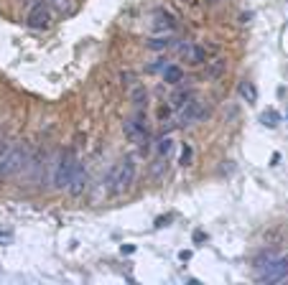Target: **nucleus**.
<instances>
[{
	"label": "nucleus",
	"instance_id": "obj_1",
	"mask_svg": "<svg viewBox=\"0 0 288 285\" xmlns=\"http://www.w3.org/2000/svg\"><path fill=\"white\" fill-rule=\"evenodd\" d=\"M136 181V160L133 158H123L120 163H115L107 173V186H110V194L112 196H120L125 194Z\"/></svg>",
	"mask_w": 288,
	"mask_h": 285
},
{
	"label": "nucleus",
	"instance_id": "obj_2",
	"mask_svg": "<svg viewBox=\"0 0 288 285\" xmlns=\"http://www.w3.org/2000/svg\"><path fill=\"white\" fill-rule=\"evenodd\" d=\"M28 148L15 142L10 148H0V178H8V176H15L18 171L26 168L28 163Z\"/></svg>",
	"mask_w": 288,
	"mask_h": 285
},
{
	"label": "nucleus",
	"instance_id": "obj_3",
	"mask_svg": "<svg viewBox=\"0 0 288 285\" xmlns=\"http://www.w3.org/2000/svg\"><path fill=\"white\" fill-rule=\"evenodd\" d=\"M76 155H74L72 150H62L59 155H56V163H54V171H51V184H54V189H67L69 186V181H72L74 171H76Z\"/></svg>",
	"mask_w": 288,
	"mask_h": 285
},
{
	"label": "nucleus",
	"instance_id": "obj_4",
	"mask_svg": "<svg viewBox=\"0 0 288 285\" xmlns=\"http://www.w3.org/2000/svg\"><path fill=\"white\" fill-rule=\"evenodd\" d=\"M288 275V255L283 257H273L265 268L258 270V280L260 283H278Z\"/></svg>",
	"mask_w": 288,
	"mask_h": 285
},
{
	"label": "nucleus",
	"instance_id": "obj_5",
	"mask_svg": "<svg viewBox=\"0 0 288 285\" xmlns=\"http://www.w3.org/2000/svg\"><path fill=\"white\" fill-rule=\"evenodd\" d=\"M26 23H28V28H33V31H46V28L51 26V13H49V8H46L44 0H39V3L28 10Z\"/></svg>",
	"mask_w": 288,
	"mask_h": 285
},
{
	"label": "nucleus",
	"instance_id": "obj_6",
	"mask_svg": "<svg viewBox=\"0 0 288 285\" xmlns=\"http://www.w3.org/2000/svg\"><path fill=\"white\" fill-rule=\"evenodd\" d=\"M123 133H125L128 140L136 142V145H143L148 140V128H145V123H141V120H125L123 123Z\"/></svg>",
	"mask_w": 288,
	"mask_h": 285
},
{
	"label": "nucleus",
	"instance_id": "obj_7",
	"mask_svg": "<svg viewBox=\"0 0 288 285\" xmlns=\"http://www.w3.org/2000/svg\"><path fill=\"white\" fill-rule=\"evenodd\" d=\"M204 115H209V107H204L199 99H191L186 107H181V125H191V123L202 120Z\"/></svg>",
	"mask_w": 288,
	"mask_h": 285
},
{
	"label": "nucleus",
	"instance_id": "obj_8",
	"mask_svg": "<svg viewBox=\"0 0 288 285\" xmlns=\"http://www.w3.org/2000/svg\"><path fill=\"white\" fill-rule=\"evenodd\" d=\"M69 194L72 196H82V191L87 189V171H84V166L82 163H76V171H74L72 181H69Z\"/></svg>",
	"mask_w": 288,
	"mask_h": 285
},
{
	"label": "nucleus",
	"instance_id": "obj_9",
	"mask_svg": "<svg viewBox=\"0 0 288 285\" xmlns=\"http://www.w3.org/2000/svg\"><path fill=\"white\" fill-rule=\"evenodd\" d=\"M153 28L156 31H174L176 28V23H174V15L171 13H166V10H156V21H153Z\"/></svg>",
	"mask_w": 288,
	"mask_h": 285
},
{
	"label": "nucleus",
	"instance_id": "obj_10",
	"mask_svg": "<svg viewBox=\"0 0 288 285\" xmlns=\"http://www.w3.org/2000/svg\"><path fill=\"white\" fill-rule=\"evenodd\" d=\"M179 51H181V54H189L194 64H204V62H207V54H204V49H199V46H191V44H181V46H179Z\"/></svg>",
	"mask_w": 288,
	"mask_h": 285
},
{
	"label": "nucleus",
	"instance_id": "obj_11",
	"mask_svg": "<svg viewBox=\"0 0 288 285\" xmlns=\"http://www.w3.org/2000/svg\"><path fill=\"white\" fill-rule=\"evenodd\" d=\"M237 92H240V97H242V99H247L250 105L258 99V89H255V84H253V82H247V79H242V82H240Z\"/></svg>",
	"mask_w": 288,
	"mask_h": 285
},
{
	"label": "nucleus",
	"instance_id": "obj_12",
	"mask_svg": "<svg viewBox=\"0 0 288 285\" xmlns=\"http://www.w3.org/2000/svg\"><path fill=\"white\" fill-rule=\"evenodd\" d=\"M163 79H166V84H179L184 79V71H181V67H176V64H166Z\"/></svg>",
	"mask_w": 288,
	"mask_h": 285
},
{
	"label": "nucleus",
	"instance_id": "obj_13",
	"mask_svg": "<svg viewBox=\"0 0 288 285\" xmlns=\"http://www.w3.org/2000/svg\"><path fill=\"white\" fill-rule=\"evenodd\" d=\"M171 150H174V138H171V135L158 138V142H156V153H158V158H168Z\"/></svg>",
	"mask_w": 288,
	"mask_h": 285
},
{
	"label": "nucleus",
	"instance_id": "obj_14",
	"mask_svg": "<svg viewBox=\"0 0 288 285\" xmlns=\"http://www.w3.org/2000/svg\"><path fill=\"white\" fill-rule=\"evenodd\" d=\"M260 123H263L265 128H271V130H273V128H278V123H281V115H278V112L271 107V110H265V112L260 115Z\"/></svg>",
	"mask_w": 288,
	"mask_h": 285
},
{
	"label": "nucleus",
	"instance_id": "obj_15",
	"mask_svg": "<svg viewBox=\"0 0 288 285\" xmlns=\"http://www.w3.org/2000/svg\"><path fill=\"white\" fill-rule=\"evenodd\" d=\"M171 44H174L171 36H158V38H150V41H148V49H150V51H163V49H168Z\"/></svg>",
	"mask_w": 288,
	"mask_h": 285
},
{
	"label": "nucleus",
	"instance_id": "obj_16",
	"mask_svg": "<svg viewBox=\"0 0 288 285\" xmlns=\"http://www.w3.org/2000/svg\"><path fill=\"white\" fill-rule=\"evenodd\" d=\"M191 99H194V97H191V92H186V89H179V92H176V94L171 97L174 107H179V110H181V107H186V105H189Z\"/></svg>",
	"mask_w": 288,
	"mask_h": 285
},
{
	"label": "nucleus",
	"instance_id": "obj_17",
	"mask_svg": "<svg viewBox=\"0 0 288 285\" xmlns=\"http://www.w3.org/2000/svg\"><path fill=\"white\" fill-rule=\"evenodd\" d=\"M222 71H224V62H222V59H217V62H212V64H209V71H207V76H209V79H217V76H219Z\"/></svg>",
	"mask_w": 288,
	"mask_h": 285
},
{
	"label": "nucleus",
	"instance_id": "obj_18",
	"mask_svg": "<svg viewBox=\"0 0 288 285\" xmlns=\"http://www.w3.org/2000/svg\"><path fill=\"white\" fill-rule=\"evenodd\" d=\"M13 242V229H3L0 227V245H10Z\"/></svg>",
	"mask_w": 288,
	"mask_h": 285
},
{
	"label": "nucleus",
	"instance_id": "obj_19",
	"mask_svg": "<svg viewBox=\"0 0 288 285\" xmlns=\"http://www.w3.org/2000/svg\"><path fill=\"white\" fill-rule=\"evenodd\" d=\"M145 99H148V94H145V89H143V87L133 92V102H136V105H143Z\"/></svg>",
	"mask_w": 288,
	"mask_h": 285
},
{
	"label": "nucleus",
	"instance_id": "obj_20",
	"mask_svg": "<svg viewBox=\"0 0 288 285\" xmlns=\"http://www.w3.org/2000/svg\"><path fill=\"white\" fill-rule=\"evenodd\" d=\"M191 155H194V153H191V148L186 145V148H184V153H181V163H184V166H189V163H191Z\"/></svg>",
	"mask_w": 288,
	"mask_h": 285
},
{
	"label": "nucleus",
	"instance_id": "obj_21",
	"mask_svg": "<svg viewBox=\"0 0 288 285\" xmlns=\"http://www.w3.org/2000/svg\"><path fill=\"white\" fill-rule=\"evenodd\" d=\"M51 5H54L56 10H62V13L69 10V0H51Z\"/></svg>",
	"mask_w": 288,
	"mask_h": 285
},
{
	"label": "nucleus",
	"instance_id": "obj_22",
	"mask_svg": "<svg viewBox=\"0 0 288 285\" xmlns=\"http://www.w3.org/2000/svg\"><path fill=\"white\" fill-rule=\"evenodd\" d=\"M179 260H181V262H189V260H191V252H189V250H181V252H179Z\"/></svg>",
	"mask_w": 288,
	"mask_h": 285
},
{
	"label": "nucleus",
	"instance_id": "obj_23",
	"mask_svg": "<svg viewBox=\"0 0 288 285\" xmlns=\"http://www.w3.org/2000/svg\"><path fill=\"white\" fill-rule=\"evenodd\" d=\"M161 69H166V62H158V64H150L148 67V71H161Z\"/></svg>",
	"mask_w": 288,
	"mask_h": 285
},
{
	"label": "nucleus",
	"instance_id": "obj_24",
	"mask_svg": "<svg viewBox=\"0 0 288 285\" xmlns=\"http://www.w3.org/2000/svg\"><path fill=\"white\" fill-rule=\"evenodd\" d=\"M204 239H207V234L197 229V232H194V242H204Z\"/></svg>",
	"mask_w": 288,
	"mask_h": 285
},
{
	"label": "nucleus",
	"instance_id": "obj_25",
	"mask_svg": "<svg viewBox=\"0 0 288 285\" xmlns=\"http://www.w3.org/2000/svg\"><path fill=\"white\" fill-rule=\"evenodd\" d=\"M136 252V245H123V255H133Z\"/></svg>",
	"mask_w": 288,
	"mask_h": 285
},
{
	"label": "nucleus",
	"instance_id": "obj_26",
	"mask_svg": "<svg viewBox=\"0 0 288 285\" xmlns=\"http://www.w3.org/2000/svg\"><path fill=\"white\" fill-rule=\"evenodd\" d=\"M168 221H171V219H168V216H166V219H163V216H161V219H158V221H156V227H158V229H161V227H168Z\"/></svg>",
	"mask_w": 288,
	"mask_h": 285
},
{
	"label": "nucleus",
	"instance_id": "obj_27",
	"mask_svg": "<svg viewBox=\"0 0 288 285\" xmlns=\"http://www.w3.org/2000/svg\"><path fill=\"white\" fill-rule=\"evenodd\" d=\"M209 3H219V0H209Z\"/></svg>",
	"mask_w": 288,
	"mask_h": 285
}]
</instances>
